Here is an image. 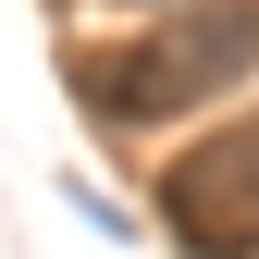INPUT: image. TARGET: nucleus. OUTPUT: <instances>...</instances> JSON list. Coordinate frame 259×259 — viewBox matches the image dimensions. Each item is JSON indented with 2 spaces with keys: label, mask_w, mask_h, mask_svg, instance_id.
I'll use <instances>...</instances> for the list:
<instances>
[{
  "label": "nucleus",
  "mask_w": 259,
  "mask_h": 259,
  "mask_svg": "<svg viewBox=\"0 0 259 259\" xmlns=\"http://www.w3.org/2000/svg\"><path fill=\"white\" fill-rule=\"evenodd\" d=\"M160 13H173V0H160Z\"/></svg>",
  "instance_id": "obj_3"
},
{
  "label": "nucleus",
  "mask_w": 259,
  "mask_h": 259,
  "mask_svg": "<svg viewBox=\"0 0 259 259\" xmlns=\"http://www.w3.org/2000/svg\"><path fill=\"white\" fill-rule=\"evenodd\" d=\"M259 74V0H173L160 25L87 50L74 87L99 123H173V111H210Z\"/></svg>",
  "instance_id": "obj_1"
},
{
  "label": "nucleus",
  "mask_w": 259,
  "mask_h": 259,
  "mask_svg": "<svg viewBox=\"0 0 259 259\" xmlns=\"http://www.w3.org/2000/svg\"><path fill=\"white\" fill-rule=\"evenodd\" d=\"M160 222H173L185 259H259V111L210 123V136L160 173Z\"/></svg>",
  "instance_id": "obj_2"
}]
</instances>
